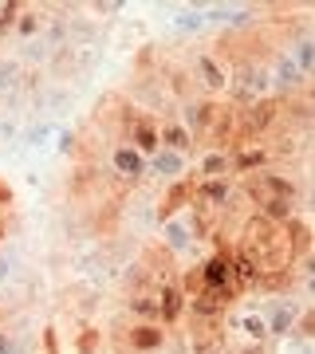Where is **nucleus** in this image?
<instances>
[{
	"instance_id": "1",
	"label": "nucleus",
	"mask_w": 315,
	"mask_h": 354,
	"mask_svg": "<svg viewBox=\"0 0 315 354\" xmlns=\"http://www.w3.org/2000/svg\"><path fill=\"white\" fill-rule=\"evenodd\" d=\"M249 193H252V201L260 205H272V201H291L296 197V189H291V181L288 177H280V174H249Z\"/></svg>"
},
{
	"instance_id": "2",
	"label": "nucleus",
	"mask_w": 315,
	"mask_h": 354,
	"mask_svg": "<svg viewBox=\"0 0 315 354\" xmlns=\"http://www.w3.org/2000/svg\"><path fill=\"white\" fill-rule=\"evenodd\" d=\"M201 291L233 295V260H228L225 252H217L213 260H205V268H201Z\"/></svg>"
},
{
	"instance_id": "3",
	"label": "nucleus",
	"mask_w": 315,
	"mask_h": 354,
	"mask_svg": "<svg viewBox=\"0 0 315 354\" xmlns=\"http://www.w3.org/2000/svg\"><path fill=\"white\" fill-rule=\"evenodd\" d=\"M233 87H237L249 102H256V99H264V95H268L272 79H268V71L260 64H256V67L249 64V67H240V75H237V83H233Z\"/></svg>"
},
{
	"instance_id": "4",
	"label": "nucleus",
	"mask_w": 315,
	"mask_h": 354,
	"mask_svg": "<svg viewBox=\"0 0 315 354\" xmlns=\"http://www.w3.org/2000/svg\"><path fill=\"white\" fill-rule=\"evenodd\" d=\"M193 232H197L193 216H170V221H165V244H170L174 252H186L189 244L197 241Z\"/></svg>"
},
{
	"instance_id": "5",
	"label": "nucleus",
	"mask_w": 315,
	"mask_h": 354,
	"mask_svg": "<svg viewBox=\"0 0 315 354\" xmlns=\"http://www.w3.org/2000/svg\"><path fill=\"white\" fill-rule=\"evenodd\" d=\"M264 327H268V335H288L296 327V304L291 299H272V307L264 315Z\"/></svg>"
},
{
	"instance_id": "6",
	"label": "nucleus",
	"mask_w": 315,
	"mask_h": 354,
	"mask_svg": "<svg viewBox=\"0 0 315 354\" xmlns=\"http://www.w3.org/2000/svg\"><path fill=\"white\" fill-rule=\"evenodd\" d=\"M193 71L201 75V83H205L209 91H225L228 83H233V79H228V71L217 64L213 55H197V59H193Z\"/></svg>"
},
{
	"instance_id": "7",
	"label": "nucleus",
	"mask_w": 315,
	"mask_h": 354,
	"mask_svg": "<svg viewBox=\"0 0 315 354\" xmlns=\"http://www.w3.org/2000/svg\"><path fill=\"white\" fill-rule=\"evenodd\" d=\"M272 118H276V106H272L268 99H256V102H249V106L240 111V127L249 130V134H252V130L260 134V130L272 122Z\"/></svg>"
},
{
	"instance_id": "8",
	"label": "nucleus",
	"mask_w": 315,
	"mask_h": 354,
	"mask_svg": "<svg viewBox=\"0 0 315 354\" xmlns=\"http://www.w3.org/2000/svg\"><path fill=\"white\" fill-rule=\"evenodd\" d=\"M111 162H114V174L126 177V181H134V177L146 174V162H142V153H138V150H130V146H118V150L111 153Z\"/></svg>"
},
{
	"instance_id": "9",
	"label": "nucleus",
	"mask_w": 315,
	"mask_h": 354,
	"mask_svg": "<svg viewBox=\"0 0 315 354\" xmlns=\"http://www.w3.org/2000/svg\"><path fill=\"white\" fill-rule=\"evenodd\" d=\"M150 174H158V177H181L186 174V153H174V150H154V158H150Z\"/></svg>"
},
{
	"instance_id": "10",
	"label": "nucleus",
	"mask_w": 315,
	"mask_h": 354,
	"mask_svg": "<svg viewBox=\"0 0 315 354\" xmlns=\"http://www.w3.org/2000/svg\"><path fill=\"white\" fill-rule=\"evenodd\" d=\"M268 79H272L280 91H296V87H303V83H307V75H303L300 67L291 64L288 55H280V59H276V71H272Z\"/></svg>"
},
{
	"instance_id": "11",
	"label": "nucleus",
	"mask_w": 315,
	"mask_h": 354,
	"mask_svg": "<svg viewBox=\"0 0 315 354\" xmlns=\"http://www.w3.org/2000/svg\"><path fill=\"white\" fill-rule=\"evenodd\" d=\"M165 142V150H174V153H186L189 146H193V134H189L186 127H174V122H165L162 130H158V146Z\"/></svg>"
},
{
	"instance_id": "12",
	"label": "nucleus",
	"mask_w": 315,
	"mask_h": 354,
	"mask_svg": "<svg viewBox=\"0 0 315 354\" xmlns=\"http://www.w3.org/2000/svg\"><path fill=\"white\" fill-rule=\"evenodd\" d=\"M193 197L205 205H225L228 201V181L225 177H213V181H201V185H193Z\"/></svg>"
},
{
	"instance_id": "13",
	"label": "nucleus",
	"mask_w": 315,
	"mask_h": 354,
	"mask_svg": "<svg viewBox=\"0 0 315 354\" xmlns=\"http://www.w3.org/2000/svg\"><path fill=\"white\" fill-rule=\"evenodd\" d=\"M181 315V291L174 288V283H165L162 295H158V319H165V323H174V319Z\"/></svg>"
},
{
	"instance_id": "14",
	"label": "nucleus",
	"mask_w": 315,
	"mask_h": 354,
	"mask_svg": "<svg viewBox=\"0 0 315 354\" xmlns=\"http://www.w3.org/2000/svg\"><path fill=\"white\" fill-rule=\"evenodd\" d=\"M237 330L244 335V339H252V342H264V339H268L264 315H256V311H244V315L237 319Z\"/></svg>"
},
{
	"instance_id": "15",
	"label": "nucleus",
	"mask_w": 315,
	"mask_h": 354,
	"mask_svg": "<svg viewBox=\"0 0 315 354\" xmlns=\"http://www.w3.org/2000/svg\"><path fill=\"white\" fill-rule=\"evenodd\" d=\"M162 339H165V330H158V327H134V330H130V346H134V351L162 346Z\"/></svg>"
},
{
	"instance_id": "16",
	"label": "nucleus",
	"mask_w": 315,
	"mask_h": 354,
	"mask_svg": "<svg viewBox=\"0 0 315 354\" xmlns=\"http://www.w3.org/2000/svg\"><path fill=\"white\" fill-rule=\"evenodd\" d=\"M134 142H138L142 153H154L158 150V127L154 122H134Z\"/></svg>"
},
{
	"instance_id": "17",
	"label": "nucleus",
	"mask_w": 315,
	"mask_h": 354,
	"mask_svg": "<svg viewBox=\"0 0 315 354\" xmlns=\"http://www.w3.org/2000/svg\"><path fill=\"white\" fill-rule=\"evenodd\" d=\"M225 169H228V158H225V153H209V158H205V162H201V169H197V174H201V177H209V181H213V177H221V174H225Z\"/></svg>"
},
{
	"instance_id": "18",
	"label": "nucleus",
	"mask_w": 315,
	"mask_h": 354,
	"mask_svg": "<svg viewBox=\"0 0 315 354\" xmlns=\"http://www.w3.org/2000/svg\"><path fill=\"white\" fill-rule=\"evenodd\" d=\"M260 162H264V150H244V153H237V162H228V165L244 174V169H252V165H260Z\"/></svg>"
},
{
	"instance_id": "19",
	"label": "nucleus",
	"mask_w": 315,
	"mask_h": 354,
	"mask_svg": "<svg viewBox=\"0 0 315 354\" xmlns=\"http://www.w3.org/2000/svg\"><path fill=\"white\" fill-rule=\"evenodd\" d=\"M16 75H20V64H16V59L0 64V91H12L16 87Z\"/></svg>"
},
{
	"instance_id": "20",
	"label": "nucleus",
	"mask_w": 315,
	"mask_h": 354,
	"mask_svg": "<svg viewBox=\"0 0 315 354\" xmlns=\"http://www.w3.org/2000/svg\"><path fill=\"white\" fill-rule=\"evenodd\" d=\"M32 32H39V16H36V12H28L24 20H20V36L28 39V36H32Z\"/></svg>"
},
{
	"instance_id": "21",
	"label": "nucleus",
	"mask_w": 315,
	"mask_h": 354,
	"mask_svg": "<svg viewBox=\"0 0 315 354\" xmlns=\"http://www.w3.org/2000/svg\"><path fill=\"white\" fill-rule=\"evenodd\" d=\"M177 24H181V28H201L205 16L201 12H181V16H177Z\"/></svg>"
},
{
	"instance_id": "22",
	"label": "nucleus",
	"mask_w": 315,
	"mask_h": 354,
	"mask_svg": "<svg viewBox=\"0 0 315 354\" xmlns=\"http://www.w3.org/2000/svg\"><path fill=\"white\" fill-rule=\"evenodd\" d=\"M8 351H12V339H8V335L0 330V354H8Z\"/></svg>"
},
{
	"instance_id": "23",
	"label": "nucleus",
	"mask_w": 315,
	"mask_h": 354,
	"mask_svg": "<svg viewBox=\"0 0 315 354\" xmlns=\"http://www.w3.org/2000/svg\"><path fill=\"white\" fill-rule=\"evenodd\" d=\"M8 279V260H0V283Z\"/></svg>"
}]
</instances>
